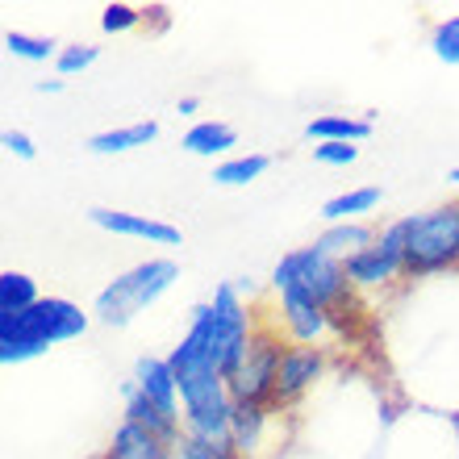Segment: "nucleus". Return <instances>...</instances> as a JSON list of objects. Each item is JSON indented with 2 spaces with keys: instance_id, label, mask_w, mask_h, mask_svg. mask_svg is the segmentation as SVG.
Masks as SVG:
<instances>
[{
  "instance_id": "obj_10",
  "label": "nucleus",
  "mask_w": 459,
  "mask_h": 459,
  "mask_svg": "<svg viewBox=\"0 0 459 459\" xmlns=\"http://www.w3.org/2000/svg\"><path fill=\"white\" fill-rule=\"evenodd\" d=\"M130 380H134V388H138L146 401H155L159 410H168L171 418H180V413H184L180 385H176V372H171V359H168V355H138Z\"/></svg>"
},
{
  "instance_id": "obj_12",
  "label": "nucleus",
  "mask_w": 459,
  "mask_h": 459,
  "mask_svg": "<svg viewBox=\"0 0 459 459\" xmlns=\"http://www.w3.org/2000/svg\"><path fill=\"white\" fill-rule=\"evenodd\" d=\"M121 422H130V426H138V430H146V435H155L159 443H168V447H176L180 443V435H184V426H180V418H171L168 410H159L155 401H146L138 388H134V380H126L121 385Z\"/></svg>"
},
{
  "instance_id": "obj_14",
  "label": "nucleus",
  "mask_w": 459,
  "mask_h": 459,
  "mask_svg": "<svg viewBox=\"0 0 459 459\" xmlns=\"http://www.w3.org/2000/svg\"><path fill=\"white\" fill-rule=\"evenodd\" d=\"M305 138L314 146H322V143L359 146L372 138V117H355V113H317V117L305 126Z\"/></svg>"
},
{
  "instance_id": "obj_1",
  "label": "nucleus",
  "mask_w": 459,
  "mask_h": 459,
  "mask_svg": "<svg viewBox=\"0 0 459 459\" xmlns=\"http://www.w3.org/2000/svg\"><path fill=\"white\" fill-rule=\"evenodd\" d=\"M267 292L276 297H292V301H305V305H317L326 314H347L355 305V289L347 280V264L326 255L317 242L309 247H292L276 259L272 267V280H267Z\"/></svg>"
},
{
  "instance_id": "obj_24",
  "label": "nucleus",
  "mask_w": 459,
  "mask_h": 459,
  "mask_svg": "<svg viewBox=\"0 0 459 459\" xmlns=\"http://www.w3.org/2000/svg\"><path fill=\"white\" fill-rule=\"evenodd\" d=\"M146 17V9H138V4H130V0H109L105 9H100V30L105 34H130V30H138Z\"/></svg>"
},
{
  "instance_id": "obj_17",
  "label": "nucleus",
  "mask_w": 459,
  "mask_h": 459,
  "mask_svg": "<svg viewBox=\"0 0 459 459\" xmlns=\"http://www.w3.org/2000/svg\"><path fill=\"white\" fill-rule=\"evenodd\" d=\"M97 459H171V447H168V443H159L155 435L138 430V426L121 422L117 430H113L109 447L100 451Z\"/></svg>"
},
{
  "instance_id": "obj_13",
  "label": "nucleus",
  "mask_w": 459,
  "mask_h": 459,
  "mask_svg": "<svg viewBox=\"0 0 459 459\" xmlns=\"http://www.w3.org/2000/svg\"><path fill=\"white\" fill-rule=\"evenodd\" d=\"M180 146L196 159H218L221 163V159L238 155V151H234V146H238V130L221 117H201L180 134Z\"/></svg>"
},
{
  "instance_id": "obj_16",
  "label": "nucleus",
  "mask_w": 459,
  "mask_h": 459,
  "mask_svg": "<svg viewBox=\"0 0 459 459\" xmlns=\"http://www.w3.org/2000/svg\"><path fill=\"white\" fill-rule=\"evenodd\" d=\"M159 138V121H126V126H109V130H100L88 138V151L92 155H126V151H138V146L155 143Z\"/></svg>"
},
{
  "instance_id": "obj_27",
  "label": "nucleus",
  "mask_w": 459,
  "mask_h": 459,
  "mask_svg": "<svg viewBox=\"0 0 459 459\" xmlns=\"http://www.w3.org/2000/svg\"><path fill=\"white\" fill-rule=\"evenodd\" d=\"M0 146H4V151H9L13 159H22V163H30V159L38 155L34 138H30V134H25V130H17V126H9V130L0 134Z\"/></svg>"
},
{
  "instance_id": "obj_23",
  "label": "nucleus",
  "mask_w": 459,
  "mask_h": 459,
  "mask_svg": "<svg viewBox=\"0 0 459 459\" xmlns=\"http://www.w3.org/2000/svg\"><path fill=\"white\" fill-rule=\"evenodd\" d=\"M97 59H100V47H92V42H67V47H59V59H55V75H59V80L84 75Z\"/></svg>"
},
{
  "instance_id": "obj_20",
  "label": "nucleus",
  "mask_w": 459,
  "mask_h": 459,
  "mask_svg": "<svg viewBox=\"0 0 459 459\" xmlns=\"http://www.w3.org/2000/svg\"><path fill=\"white\" fill-rule=\"evenodd\" d=\"M42 301V289H38L34 276H25V272H0V317H17L25 309H34Z\"/></svg>"
},
{
  "instance_id": "obj_26",
  "label": "nucleus",
  "mask_w": 459,
  "mask_h": 459,
  "mask_svg": "<svg viewBox=\"0 0 459 459\" xmlns=\"http://www.w3.org/2000/svg\"><path fill=\"white\" fill-rule=\"evenodd\" d=\"M171 459H238V455H230V451L213 447V443H201V438L180 435V443L171 447Z\"/></svg>"
},
{
  "instance_id": "obj_15",
  "label": "nucleus",
  "mask_w": 459,
  "mask_h": 459,
  "mask_svg": "<svg viewBox=\"0 0 459 459\" xmlns=\"http://www.w3.org/2000/svg\"><path fill=\"white\" fill-rule=\"evenodd\" d=\"M385 201V188L380 184H359V188H347V193L330 196L322 205V221L326 226H339V221H372V213Z\"/></svg>"
},
{
  "instance_id": "obj_3",
  "label": "nucleus",
  "mask_w": 459,
  "mask_h": 459,
  "mask_svg": "<svg viewBox=\"0 0 459 459\" xmlns=\"http://www.w3.org/2000/svg\"><path fill=\"white\" fill-rule=\"evenodd\" d=\"M405 280H435L459 272V196L401 218Z\"/></svg>"
},
{
  "instance_id": "obj_7",
  "label": "nucleus",
  "mask_w": 459,
  "mask_h": 459,
  "mask_svg": "<svg viewBox=\"0 0 459 459\" xmlns=\"http://www.w3.org/2000/svg\"><path fill=\"white\" fill-rule=\"evenodd\" d=\"M267 322L292 342V347H326L339 342L347 334L339 314H326L317 305H305V301H292V297H276L267 301Z\"/></svg>"
},
{
  "instance_id": "obj_5",
  "label": "nucleus",
  "mask_w": 459,
  "mask_h": 459,
  "mask_svg": "<svg viewBox=\"0 0 459 459\" xmlns=\"http://www.w3.org/2000/svg\"><path fill=\"white\" fill-rule=\"evenodd\" d=\"M284 351H289V339H284L264 314V322H259V330L251 334V342L242 347V355L226 372L234 405H276V380H280Z\"/></svg>"
},
{
  "instance_id": "obj_2",
  "label": "nucleus",
  "mask_w": 459,
  "mask_h": 459,
  "mask_svg": "<svg viewBox=\"0 0 459 459\" xmlns=\"http://www.w3.org/2000/svg\"><path fill=\"white\" fill-rule=\"evenodd\" d=\"M88 326H92V309H80L67 297H42L25 314L0 317V363L22 368V363L47 355L59 342L80 339Z\"/></svg>"
},
{
  "instance_id": "obj_9",
  "label": "nucleus",
  "mask_w": 459,
  "mask_h": 459,
  "mask_svg": "<svg viewBox=\"0 0 459 459\" xmlns=\"http://www.w3.org/2000/svg\"><path fill=\"white\" fill-rule=\"evenodd\" d=\"M88 221L105 234H121V238H143L151 247H180V226L159 218H146V213H126V209H109V205H92L88 209Z\"/></svg>"
},
{
  "instance_id": "obj_8",
  "label": "nucleus",
  "mask_w": 459,
  "mask_h": 459,
  "mask_svg": "<svg viewBox=\"0 0 459 459\" xmlns=\"http://www.w3.org/2000/svg\"><path fill=\"white\" fill-rule=\"evenodd\" d=\"M330 355L326 347H292L284 351V359H280V380H276V410H297L309 393H314L322 380L330 376Z\"/></svg>"
},
{
  "instance_id": "obj_25",
  "label": "nucleus",
  "mask_w": 459,
  "mask_h": 459,
  "mask_svg": "<svg viewBox=\"0 0 459 459\" xmlns=\"http://www.w3.org/2000/svg\"><path fill=\"white\" fill-rule=\"evenodd\" d=\"M359 159V146L351 143H322L314 146V163H322V168H351Z\"/></svg>"
},
{
  "instance_id": "obj_22",
  "label": "nucleus",
  "mask_w": 459,
  "mask_h": 459,
  "mask_svg": "<svg viewBox=\"0 0 459 459\" xmlns=\"http://www.w3.org/2000/svg\"><path fill=\"white\" fill-rule=\"evenodd\" d=\"M426 47H430V55H435L438 63H447V67H459V13H447V17L430 22Z\"/></svg>"
},
{
  "instance_id": "obj_30",
  "label": "nucleus",
  "mask_w": 459,
  "mask_h": 459,
  "mask_svg": "<svg viewBox=\"0 0 459 459\" xmlns=\"http://www.w3.org/2000/svg\"><path fill=\"white\" fill-rule=\"evenodd\" d=\"M38 92H42V97H59L63 88H67V80H59V75H55V80H38Z\"/></svg>"
},
{
  "instance_id": "obj_31",
  "label": "nucleus",
  "mask_w": 459,
  "mask_h": 459,
  "mask_svg": "<svg viewBox=\"0 0 459 459\" xmlns=\"http://www.w3.org/2000/svg\"><path fill=\"white\" fill-rule=\"evenodd\" d=\"M447 184H451V188H459V168H451V171H447Z\"/></svg>"
},
{
  "instance_id": "obj_29",
  "label": "nucleus",
  "mask_w": 459,
  "mask_h": 459,
  "mask_svg": "<svg viewBox=\"0 0 459 459\" xmlns=\"http://www.w3.org/2000/svg\"><path fill=\"white\" fill-rule=\"evenodd\" d=\"M176 113H180V117H196V113H201V97H180L176 100Z\"/></svg>"
},
{
  "instance_id": "obj_21",
  "label": "nucleus",
  "mask_w": 459,
  "mask_h": 459,
  "mask_svg": "<svg viewBox=\"0 0 459 459\" xmlns=\"http://www.w3.org/2000/svg\"><path fill=\"white\" fill-rule=\"evenodd\" d=\"M4 50L22 63H55L59 59V42L47 34H30V30H4Z\"/></svg>"
},
{
  "instance_id": "obj_28",
  "label": "nucleus",
  "mask_w": 459,
  "mask_h": 459,
  "mask_svg": "<svg viewBox=\"0 0 459 459\" xmlns=\"http://www.w3.org/2000/svg\"><path fill=\"white\" fill-rule=\"evenodd\" d=\"M230 284H234V292H238L247 305H259V284H255L251 276H234Z\"/></svg>"
},
{
  "instance_id": "obj_6",
  "label": "nucleus",
  "mask_w": 459,
  "mask_h": 459,
  "mask_svg": "<svg viewBox=\"0 0 459 459\" xmlns=\"http://www.w3.org/2000/svg\"><path fill=\"white\" fill-rule=\"evenodd\" d=\"M347 264V280L355 297H380V292L397 289L405 280V238H401V218L397 221H385L380 234H376L372 247L355 251Z\"/></svg>"
},
{
  "instance_id": "obj_4",
  "label": "nucleus",
  "mask_w": 459,
  "mask_h": 459,
  "mask_svg": "<svg viewBox=\"0 0 459 459\" xmlns=\"http://www.w3.org/2000/svg\"><path fill=\"white\" fill-rule=\"evenodd\" d=\"M180 280V264L168 259V255H151L143 264L126 267L121 276H113L105 289L92 297V322L109 330L130 326L138 314H146L159 297H168Z\"/></svg>"
},
{
  "instance_id": "obj_19",
  "label": "nucleus",
  "mask_w": 459,
  "mask_h": 459,
  "mask_svg": "<svg viewBox=\"0 0 459 459\" xmlns=\"http://www.w3.org/2000/svg\"><path fill=\"white\" fill-rule=\"evenodd\" d=\"M267 168H272V155H264V151H238V155L213 163V184H221V188H247L259 176H267Z\"/></svg>"
},
{
  "instance_id": "obj_18",
  "label": "nucleus",
  "mask_w": 459,
  "mask_h": 459,
  "mask_svg": "<svg viewBox=\"0 0 459 459\" xmlns=\"http://www.w3.org/2000/svg\"><path fill=\"white\" fill-rule=\"evenodd\" d=\"M376 234H380V226H376V221H339V226H326V230H322L314 242L326 255H334V259H351L355 251L372 247Z\"/></svg>"
},
{
  "instance_id": "obj_11",
  "label": "nucleus",
  "mask_w": 459,
  "mask_h": 459,
  "mask_svg": "<svg viewBox=\"0 0 459 459\" xmlns=\"http://www.w3.org/2000/svg\"><path fill=\"white\" fill-rule=\"evenodd\" d=\"M280 422L276 405H234V422H230V443L238 459H259L267 451V438Z\"/></svg>"
}]
</instances>
